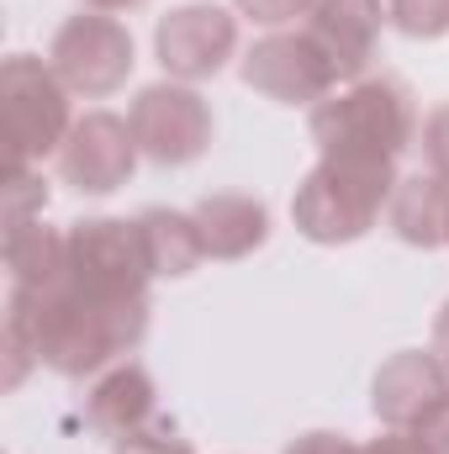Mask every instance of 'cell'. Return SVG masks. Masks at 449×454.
<instances>
[{
    "label": "cell",
    "instance_id": "obj_1",
    "mask_svg": "<svg viewBox=\"0 0 449 454\" xmlns=\"http://www.w3.org/2000/svg\"><path fill=\"white\" fill-rule=\"evenodd\" d=\"M312 132L334 159L391 164L413 137V96L402 80H365L349 96L312 112Z\"/></svg>",
    "mask_w": 449,
    "mask_h": 454
},
{
    "label": "cell",
    "instance_id": "obj_2",
    "mask_svg": "<svg viewBox=\"0 0 449 454\" xmlns=\"http://www.w3.org/2000/svg\"><path fill=\"white\" fill-rule=\"evenodd\" d=\"M391 191V164L375 159H323L302 196H296V223L307 238L318 243H338V238H359L365 227L375 223L381 196Z\"/></svg>",
    "mask_w": 449,
    "mask_h": 454
},
{
    "label": "cell",
    "instance_id": "obj_3",
    "mask_svg": "<svg viewBox=\"0 0 449 454\" xmlns=\"http://www.w3.org/2000/svg\"><path fill=\"white\" fill-rule=\"evenodd\" d=\"M5 132H11V164H32L53 148H64L69 137V96L64 80L53 69H43L37 59L16 53L5 64Z\"/></svg>",
    "mask_w": 449,
    "mask_h": 454
},
{
    "label": "cell",
    "instance_id": "obj_4",
    "mask_svg": "<svg viewBox=\"0 0 449 454\" xmlns=\"http://www.w3.org/2000/svg\"><path fill=\"white\" fill-rule=\"evenodd\" d=\"M132 69V37L112 16H75L53 37V74L85 96H106Z\"/></svg>",
    "mask_w": 449,
    "mask_h": 454
},
{
    "label": "cell",
    "instance_id": "obj_5",
    "mask_svg": "<svg viewBox=\"0 0 449 454\" xmlns=\"http://www.w3.org/2000/svg\"><path fill=\"white\" fill-rule=\"evenodd\" d=\"M132 137L148 159L159 164H185L207 148L212 137V116L201 106V96L180 90V85H154L132 101Z\"/></svg>",
    "mask_w": 449,
    "mask_h": 454
},
{
    "label": "cell",
    "instance_id": "obj_6",
    "mask_svg": "<svg viewBox=\"0 0 449 454\" xmlns=\"http://www.w3.org/2000/svg\"><path fill=\"white\" fill-rule=\"evenodd\" d=\"M132 159H138V137H132V121H116L112 112H91L80 116L59 148V169L75 191H116L127 175H132Z\"/></svg>",
    "mask_w": 449,
    "mask_h": 454
},
{
    "label": "cell",
    "instance_id": "obj_7",
    "mask_svg": "<svg viewBox=\"0 0 449 454\" xmlns=\"http://www.w3.org/2000/svg\"><path fill=\"white\" fill-rule=\"evenodd\" d=\"M243 80L259 85L275 101H307V96H318V90L334 85L338 69H334V59L318 48V37L307 32V37H264L248 53Z\"/></svg>",
    "mask_w": 449,
    "mask_h": 454
},
{
    "label": "cell",
    "instance_id": "obj_8",
    "mask_svg": "<svg viewBox=\"0 0 449 454\" xmlns=\"http://www.w3.org/2000/svg\"><path fill=\"white\" fill-rule=\"evenodd\" d=\"M232 16L217 5H185L159 21V59L175 74H217L223 59L232 53Z\"/></svg>",
    "mask_w": 449,
    "mask_h": 454
},
{
    "label": "cell",
    "instance_id": "obj_9",
    "mask_svg": "<svg viewBox=\"0 0 449 454\" xmlns=\"http://www.w3.org/2000/svg\"><path fill=\"white\" fill-rule=\"evenodd\" d=\"M445 370L429 354H402L381 370L375 380V412L397 428H418L439 402H445Z\"/></svg>",
    "mask_w": 449,
    "mask_h": 454
},
{
    "label": "cell",
    "instance_id": "obj_10",
    "mask_svg": "<svg viewBox=\"0 0 449 454\" xmlns=\"http://www.w3.org/2000/svg\"><path fill=\"white\" fill-rule=\"evenodd\" d=\"M312 37L334 59L338 74H354L370 59V37L381 27V0H318L312 5Z\"/></svg>",
    "mask_w": 449,
    "mask_h": 454
},
{
    "label": "cell",
    "instance_id": "obj_11",
    "mask_svg": "<svg viewBox=\"0 0 449 454\" xmlns=\"http://www.w3.org/2000/svg\"><path fill=\"white\" fill-rule=\"evenodd\" d=\"M85 418H91V428L106 434V439H132V434H143L148 418H154V386H148V375H143L138 364L112 370V375L91 391Z\"/></svg>",
    "mask_w": 449,
    "mask_h": 454
},
{
    "label": "cell",
    "instance_id": "obj_12",
    "mask_svg": "<svg viewBox=\"0 0 449 454\" xmlns=\"http://www.w3.org/2000/svg\"><path fill=\"white\" fill-rule=\"evenodd\" d=\"M196 227H201V243L207 254H243L264 238V207L248 201V196H212L196 207Z\"/></svg>",
    "mask_w": 449,
    "mask_h": 454
},
{
    "label": "cell",
    "instance_id": "obj_13",
    "mask_svg": "<svg viewBox=\"0 0 449 454\" xmlns=\"http://www.w3.org/2000/svg\"><path fill=\"white\" fill-rule=\"evenodd\" d=\"M138 227H143V248H148L154 275H185V270L207 254L196 217H180V212H143Z\"/></svg>",
    "mask_w": 449,
    "mask_h": 454
},
{
    "label": "cell",
    "instance_id": "obj_14",
    "mask_svg": "<svg viewBox=\"0 0 449 454\" xmlns=\"http://www.w3.org/2000/svg\"><path fill=\"white\" fill-rule=\"evenodd\" d=\"M391 223L407 243H439L449 227V191L439 175H418V180H402L397 191V207H391Z\"/></svg>",
    "mask_w": 449,
    "mask_h": 454
},
{
    "label": "cell",
    "instance_id": "obj_15",
    "mask_svg": "<svg viewBox=\"0 0 449 454\" xmlns=\"http://www.w3.org/2000/svg\"><path fill=\"white\" fill-rule=\"evenodd\" d=\"M391 16L413 37H434L449 27V0H391Z\"/></svg>",
    "mask_w": 449,
    "mask_h": 454
},
{
    "label": "cell",
    "instance_id": "obj_16",
    "mask_svg": "<svg viewBox=\"0 0 449 454\" xmlns=\"http://www.w3.org/2000/svg\"><path fill=\"white\" fill-rule=\"evenodd\" d=\"M429 153H434L439 175H449V106L434 112V121H429Z\"/></svg>",
    "mask_w": 449,
    "mask_h": 454
},
{
    "label": "cell",
    "instance_id": "obj_17",
    "mask_svg": "<svg viewBox=\"0 0 449 454\" xmlns=\"http://www.w3.org/2000/svg\"><path fill=\"white\" fill-rule=\"evenodd\" d=\"M286 454H359V450L343 444V439H334V434H307L302 444H291Z\"/></svg>",
    "mask_w": 449,
    "mask_h": 454
},
{
    "label": "cell",
    "instance_id": "obj_18",
    "mask_svg": "<svg viewBox=\"0 0 449 454\" xmlns=\"http://www.w3.org/2000/svg\"><path fill=\"white\" fill-rule=\"evenodd\" d=\"M359 454H429L418 439H402V434H391V439H381V444H370V450H359Z\"/></svg>",
    "mask_w": 449,
    "mask_h": 454
},
{
    "label": "cell",
    "instance_id": "obj_19",
    "mask_svg": "<svg viewBox=\"0 0 449 454\" xmlns=\"http://www.w3.org/2000/svg\"><path fill=\"white\" fill-rule=\"evenodd\" d=\"M91 5H101V11H116V5H132V0H91Z\"/></svg>",
    "mask_w": 449,
    "mask_h": 454
},
{
    "label": "cell",
    "instance_id": "obj_20",
    "mask_svg": "<svg viewBox=\"0 0 449 454\" xmlns=\"http://www.w3.org/2000/svg\"><path fill=\"white\" fill-rule=\"evenodd\" d=\"M445 238H449V227H445Z\"/></svg>",
    "mask_w": 449,
    "mask_h": 454
}]
</instances>
